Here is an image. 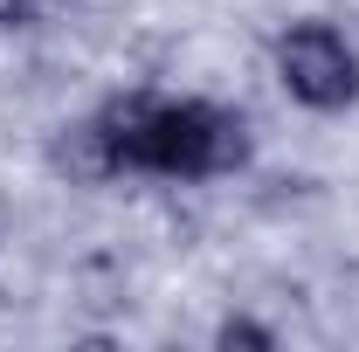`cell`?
<instances>
[{"label":"cell","mask_w":359,"mask_h":352,"mask_svg":"<svg viewBox=\"0 0 359 352\" xmlns=\"http://www.w3.org/2000/svg\"><path fill=\"white\" fill-rule=\"evenodd\" d=\"M97 132L111 145V166H145L173 180H208L242 166V125L208 104H125Z\"/></svg>","instance_id":"obj_1"},{"label":"cell","mask_w":359,"mask_h":352,"mask_svg":"<svg viewBox=\"0 0 359 352\" xmlns=\"http://www.w3.org/2000/svg\"><path fill=\"white\" fill-rule=\"evenodd\" d=\"M276 69H283V90H290L297 104H311V111H339V104H353V97H359L353 48L339 42L325 21L290 28V35L276 42Z\"/></svg>","instance_id":"obj_2"},{"label":"cell","mask_w":359,"mask_h":352,"mask_svg":"<svg viewBox=\"0 0 359 352\" xmlns=\"http://www.w3.org/2000/svg\"><path fill=\"white\" fill-rule=\"evenodd\" d=\"M42 14V0H0V28H28Z\"/></svg>","instance_id":"obj_3"},{"label":"cell","mask_w":359,"mask_h":352,"mask_svg":"<svg viewBox=\"0 0 359 352\" xmlns=\"http://www.w3.org/2000/svg\"><path fill=\"white\" fill-rule=\"evenodd\" d=\"M222 346H269L263 325H222Z\"/></svg>","instance_id":"obj_4"}]
</instances>
